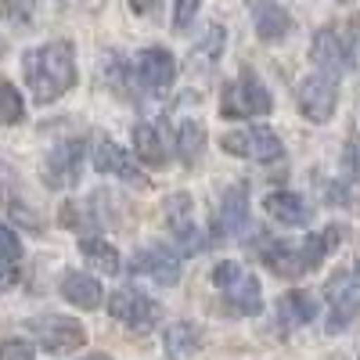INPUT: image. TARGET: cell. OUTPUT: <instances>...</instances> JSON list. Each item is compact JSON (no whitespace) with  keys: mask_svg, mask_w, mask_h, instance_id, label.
<instances>
[{"mask_svg":"<svg viewBox=\"0 0 360 360\" xmlns=\"http://www.w3.org/2000/svg\"><path fill=\"white\" fill-rule=\"evenodd\" d=\"M29 94L37 105H51L76 86V51L69 40H54L25 54L22 62Z\"/></svg>","mask_w":360,"mask_h":360,"instance_id":"6da1fadb","label":"cell"},{"mask_svg":"<svg viewBox=\"0 0 360 360\" xmlns=\"http://www.w3.org/2000/svg\"><path fill=\"white\" fill-rule=\"evenodd\" d=\"M213 285L220 288L224 303L238 314H259L263 307V292H259V278L249 266H242L238 259H224L213 266Z\"/></svg>","mask_w":360,"mask_h":360,"instance_id":"7a4b0ae2","label":"cell"},{"mask_svg":"<svg viewBox=\"0 0 360 360\" xmlns=\"http://www.w3.org/2000/svg\"><path fill=\"white\" fill-rule=\"evenodd\" d=\"M270 108H274V98L256 76H238L220 90V119H256Z\"/></svg>","mask_w":360,"mask_h":360,"instance_id":"3957f363","label":"cell"},{"mask_svg":"<svg viewBox=\"0 0 360 360\" xmlns=\"http://www.w3.org/2000/svg\"><path fill=\"white\" fill-rule=\"evenodd\" d=\"M220 148H224L227 155L252 159L259 166H270V162H281L285 159V144H281V137L270 130V127H249V130L224 134L220 137Z\"/></svg>","mask_w":360,"mask_h":360,"instance_id":"277c9868","label":"cell"},{"mask_svg":"<svg viewBox=\"0 0 360 360\" xmlns=\"http://www.w3.org/2000/svg\"><path fill=\"white\" fill-rule=\"evenodd\" d=\"M108 314L130 332H152L162 317V307L137 288H115L108 299Z\"/></svg>","mask_w":360,"mask_h":360,"instance_id":"5b68a950","label":"cell"},{"mask_svg":"<svg viewBox=\"0 0 360 360\" xmlns=\"http://www.w3.org/2000/svg\"><path fill=\"white\" fill-rule=\"evenodd\" d=\"M295 105L303 112L310 123H328L339 108V86L328 72H314V76H303L295 86Z\"/></svg>","mask_w":360,"mask_h":360,"instance_id":"8992f818","label":"cell"},{"mask_svg":"<svg viewBox=\"0 0 360 360\" xmlns=\"http://www.w3.org/2000/svg\"><path fill=\"white\" fill-rule=\"evenodd\" d=\"M324 299H328V317H332V332L346 328L356 314H360V270H339L332 274V281L324 285Z\"/></svg>","mask_w":360,"mask_h":360,"instance_id":"52a82bcc","label":"cell"},{"mask_svg":"<svg viewBox=\"0 0 360 360\" xmlns=\"http://www.w3.org/2000/svg\"><path fill=\"white\" fill-rule=\"evenodd\" d=\"M310 58H314V65L321 72H328V76H342V72H349L356 65L349 37L342 33V29H335V25L317 29V37L310 44Z\"/></svg>","mask_w":360,"mask_h":360,"instance_id":"ba28073f","label":"cell"},{"mask_svg":"<svg viewBox=\"0 0 360 360\" xmlns=\"http://www.w3.org/2000/svg\"><path fill=\"white\" fill-rule=\"evenodd\" d=\"M83 155H86V148L83 141H62V144H54L51 148V155L44 159V180L51 188H72L76 180H79V169H83Z\"/></svg>","mask_w":360,"mask_h":360,"instance_id":"9c48e42d","label":"cell"},{"mask_svg":"<svg viewBox=\"0 0 360 360\" xmlns=\"http://www.w3.org/2000/svg\"><path fill=\"white\" fill-rule=\"evenodd\" d=\"M259 252V263L270 270V274H278V278H303L307 274V256H303V242H278V238H266V242L256 245Z\"/></svg>","mask_w":360,"mask_h":360,"instance_id":"30bf717a","label":"cell"},{"mask_svg":"<svg viewBox=\"0 0 360 360\" xmlns=\"http://www.w3.org/2000/svg\"><path fill=\"white\" fill-rule=\"evenodd\" d=\"M137 76L144 83L148 94H169V86L176 79V62L166 47H144L137 54Z\"/></svg>","mask_w":360,"mask_h":360,"instance_id":"8fae6325","label":"cell"},{"mask_svg":"<svg viewBox=\"0 0 360 360\" xmlns=\"http://www.w3.org/2000/svg\"><path fill=\"white\" fill-rule=\"evenodd\" d=\"M37 342L47 349V353H72L79 346H86V332H83V324L76 317H44L37 324Z\"/></svg>","mask_w":360,"mask_h":360,"instance_id":"7c38bea8","label":"cell"},{"mask_svg":"<svg viewBox=\"0 0 360 360\" xmlns=\"http://www.w3.org/2000/svg\"><path fill=\"white\" fill-rule=\"evenodd\" d=\"M130 270L137 278H148L155 285H173L180 278V256L169 252L166 245H148V249H137L134 259H130Z\"/></svg>","mask_w":360,"mask_h":360,"instance_id":"4fadbf2b","label":"cell"},{"mask_svg":"<svg viewBox=\"0 0 360 360\" xmlns=\"http://www.w3.org/2000/svg\"><path fill=\"white\" fill-rule=\"evenodd\" d=\"M90 159H94V169H98V173H112V176H119V180H127V184H134V188L144 184L137 162H134L115 141H108V137H94Z\"/></svg>","mask_w":360,"mask_h":360,"instance_id":"5bb4252c","label":"cell"},{"mask_svg":"<svg viewBox=\"0 0 360 360\" xmlns=\"http://www.w3.org/2000/svg\"><path fill=\"white\" fill-rule=\"evenodd\" d=\"M217 227H220L224 238H242L249 231V191H245V184H231L224 191Z\"/></svg>","mask_w":360,"mask_h":360,"instance_id":"9a60e30c","label":"cell"},{"mask_svg":"<svg viewBox=\"0 0 360 360\" xmlns=\"http://www.w3.org/2000/svg\"><path fill=\"white\" fill-rule=\"evenodd\" d=\"M263 209L270 220H278L285 227H307L314 220V209L307 198H299L295 191H270L263 198Z\"/></svg>","mask_w":360,"mask_h":360,"instance_id":"2e32d148","label":"cell"},{"mask_svg":"<svg viewBox=\"0 0 360 360\" xmlns=\"http://www.w3.org/2000/svg\"><path fill=\"white\" fill-rule=\"evenodd\" d=\"M249 11H252V22H256L259 40L278 44V40L288 37L292 18H288V11L278 4V0H249Z\"/></svg>","mask_w":360,"mask_h":360,"instance_id":"e0dca14e","label":"cell"},{"mask_svg":"<svg viewBox=\"0 0 360 360\" xmlns=\"http://www.w3.org/2000/svg\"><path fill=\"white\" fill-rule=\"evenodd\" d=\"M58 288H62V295L79 310H98L101 307V285H98V278L83 274V270H65Z\"/></svg>","mask_w":360,"mask_h":360,"instance_id":"ac0fdd59","label":"cell"},{"mask_svg":"<svg viewBox=\"0 0 360 360\" xmlns=\"http://www.w3.org/2000/svg\"><path fill=\"white\" fill-rule=\"evenodd\" d=\"M162 346H166V356L169 360H188L202 349V332L191 324V321H176L166 328V335H162Z\"/></svg>","mask_w":360,"mask_h":360,"instance_id":"d6986e66","label":"cell"},{"mask_svg":"<svg viewBox=\"0 0 360 360\" xmlns=\"http://www.w3.org/2000/svg\"><path fill=\"white\" fill-rule=\"evenodd\" d=\"M134 155H137L144 166H166V162H169V148H166L159 127L141 123V127L134 130Z\"/></svg>","mask_w":360,"mask_h":360,"instance_id":"ffe728a7","label":"cell"},{"mask_svg":"<svg viewBox=\"0 0 360 360\" xmlns=\"http://www.w3.org/2000/svg\"><path fill=\"white\" fill-rule=\"evenodd\" d=\"M317 317L314 310V299L307 292H288L281 303H278V324H281V332H292V328H303Z\"/></svg>","mask_w":360,"mask_h":360,"instance_id":"44dd1931","label":"cell"},{"mask_svg":"<svg viewBox=\"0 0 360 360\" xmlns=\"http://www.w3.org/2000/svg\"><path fill=\"white\" fill-rule=\"evenodd\" d=\"M166 217H169V227L176 231V238H184V242H188V249L202 245V238H198V231L191 224V198L188 195H173L166 202Z\"/></svg>","mask_w":360,"mask_h":360,"instance_id":"7402d4cb","label":"cell"},{"mask_svg":"<svg viewBox=\"0 0 360 360\" xmlns=\"http://www.w3.org/2000/svg\"><path fill=\"white\" fill-rule=\"evenodd\" d=\"M79 252L86 256V263L94 270H101V274H119V270H123V259H119L115 245H108L105 238H83Z\"/></svg>","mask_w":360,"mask_h":360,"instance_id":"603a6c76","label":"cell"},{"mask_svg":"<svg viewBox=\"0 0 360 360\" xmlns=\"http://www.w3.org/2000/svg\"><path fill=\"white\" fill-rule=\"evenodd\" d=\"M339 245V227H324V231H314L303 238V256H307V266H321L324 256H332V249Z\"/></svg>","mask_w":360,"mask_h":360,"instance_id":"cb8c5ba5","label":"cell"},{"mask_svg":"<svg viewBox=\"0 0 360 360\" xmlns=\"http://www.w3.org/2000/svg\"><path fill=\"white\" fill-rule=\"evenodd\" d=\"M202 144H205V130L198 123H180L176 127V148H180V159H184V162L198 159Z\"/></svg>","mask_w":360,"mask_h":360,"instance_id":"d4e9b609","label":"cell"},{"mask_svg":"<svg viewBox=\"0 0 360 360\" xmlns=\"http://www.w3.org/2000/svg\"><path fill=\"white\" fill-rule=\"evenodd\" d=\"M22 115H25V105H22V94L8 83V79H0V123H22Z\"/></svg>","mask_w":360,"mask_h":360,"instance_id":"484cf974","label":"cell"},{"mask_svg":"<svg viewBox=\"0 0 360 360\" xmlns=\"http://www.w3.org/2000/svg\"><path fill=\"white\" fill-rule=\"evenodd\" d=\"M220 51H224V25H209L198 37V44L191 47V58H198V62H217Z\"/></svg>","mask_w":360,"mask_h":360,"instance_id":"4316f807","label":"cell"},{"mask_svg":"<svg viewBox=\"0 0 360 360\" xmlns=\"http://www.w3.org/2000/svg\"><path fill=\"white\" fill-rule=\"evenodd\" d=\"M0 11L15 25H29L37 15V0H0Z\"/></svg>","mask_w":360,"mask_h":360,"instance_id":"83f0119b","label":"cell"},{"mask_svg":"<svg viewBox=\"0 0 360 360\" xmlns=\"http://www.w3.org/2000/svg\"><path fill=\"white\" fill-rule=\"evenodd\" d=\"M22 256V242H18V234L8 227V224H0V263H15Z\"/></svg>","mask_w":360,"mask_h":360,"instance_id":"f1b7e54d","label":"cell"},{"mask_svg":"<svg viewBox=\"0 0 360 360\" xmlns=\"http://www.w3.org/2000/svg\"><path fill=\"white\" fill-rule=\"evenodd\" d=\"M0 360H37V353L25 339H4L0 342Z\"/></svg>","mask_w":360,"mask_h":360,"instance_id":"f546056e","label":"cell"},{"mask_svg":"<svg viewBox=\"0 0 360 360\" xmlns=\"http://www.w3.org/2000/svg\"><path fill=\"white\" fill-rule=\"evenodd\" d=\"M198 4L202 0H176V8H173V29L180 33V29H188L198 15Z\"/></svg>","mask_w":360,"mask_h":360,"instance_id":"4dcf8cb0","label":"cell"},{"mask_svg":"<svg viewBox=\"0 0 360 360\" xmlns=\"http://www.w3.org/2000/svg\"><path fill=\"white\" fill-rule=\"evenodd\" d=\"M342 169L353 180H360V137H349L346 141V148H342Z\"/></svg>","mask_w":360,"mask_h":360,"instance_id":"1f68e13d","label":"cell"},{"mask_svg":"<svg viewBox=\"0 0 360 360\" xmlns=\"http://www.w3.org/2000/svg\"><path fill=\"white\" fill-rule=\"evenodd\" d=\"M11 195H15V169L0 162V205H11Z\"/></svg>","mask_w":360,"mask_h":360,"instance_id":"d6a6232c","label":"cell"},{"mask_svg":"<svg viewBox=\"0 0 360 360\" xmlns=\"http://www.w3.org/2000/svg\"><path fill=\"white\" fill-rule=\"evenodd\" d=\"M159 4H162V0H130V8H134L137 15H152Z\"/></svg>","mask_w":360,"mask_h":360,"instance_id":"836d02e7","label":"cell"},{"mask_svg":"<svg viewBox=\"0 0 360 360\" xmlns=\"http://www.w3.org/2000/svg\"><path fill=\"white\" fill-rule=\"evenodd\" d=\"M11 281H15V274L8 270V263H0V292H4V288H8Z\"/></svg>","mask_w":360,"mask_h":360,"instance_id":"e575fe53","label":"cell"},{"mask_svg":"<svg viewBox=\"0 0 360 360\" xmlns=\"http://www.w3.org/2000/svg\"><path fill=\"white\" fill-rule=\"evenodd\" d=\"M83 360H112V356H105V353H94V356H83Z\"/></svg>","mask_w":360,"mask_h":360,"instance_id":"d590c367","label":"cell"}]
</instances>
